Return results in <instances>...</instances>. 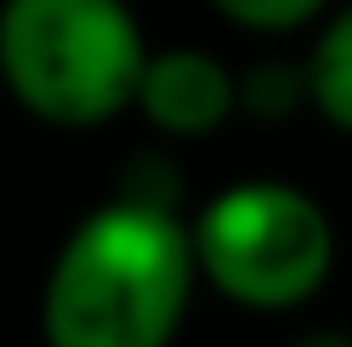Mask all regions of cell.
Here are the masks:
<instances>
[{"mask_svg":"<svg viewBox=\"0 0 352 347\" xmlns=\"http://www.w3.org/2000/svg\"><path fill=\"white\" fill-rule=\"evenodd\" d=\"M283 347H352V330L346 324H312L300 336H289Z\"/></svg>","mask_w":352,"mask_h":347,"instance_id":"cell-8","label":"cell"},{"mask_svg":"<svg viewBox=\"0 0 352 347\" xmlns=\"http://www.w3.org/2000/svg\"><path fill=\"white\" fill-rule=\"evenodd\" d=\"M144 52L127 0H0V87L41 127L93 134L133 116Z\"/></svg>","mask_w":352,"mask_h":347,"instance_id":"cell-2","label":"cell"},{"mask_svg":"<svg viewBox=\"0 0 352 347\" xmlns=\"http://www.w3.org/2000/svg\"><path fill=\"white\" fill-rule=\"evenodd\" d=\"M300 70H306V110L341 139H352V0H335L312 23Z\"/></svg>","mask_w":352,"mask_h":347,"instance_id":"cell-5","label":"cell"},{"mask_svg":"<svg viewBox=\"0 0 352 347\" xmlns=\"http://www.w3.org/2000/svg\"><path fill=\"white\" fill-rule=\"evenodd\" d=\"M133 116L156 139L173 145L214 139L237 116V64L219 58L214 47H197V41L151 47L133 87Z\"/></svg>","mask_w":352,"mask_h":347,"instance_id":"cell-4","label":"cell"},{"mask_svg":"<svg viewBox=\"0 0 352 347\" xmlns=\"http://www.w3.org/2000/svg\"><path fill=\"white\" fill-rule=\"evenodd\" d=\"M306 110V70L300 58H254L237 70V116L248 122H289Z\"/></svg>","mask_w":352,"mask_h":347,"instance_id":"cell-6","label":"cell"},{"mask_svg":"<svg viewBox=\"0 0 352 347\" xmlns=\"http://www.w3.org/2000/svg\"><path fill=\"white\" fill-rule=\"evenodd\" d=\"M185 226L202 289L260 318L312 307L341 260L335 214L318 202V191L277 174H248L208 191Z\"/></svg>","mask_w":352,"mask_h":347,"instance_id":"cell-3","label":"cell"},{"mask_svg":"<svg viewBox=\"0 0 352 347\" xmlns=\"http://www.w3.org/2000/svg\"><path fill=\"white\" fill-rule=\"evenodd\" d=\"M197 289L185 214L116 191L58 238L35 295V330L41 347H173Z\"/></svg>","mask_w":352,"mask_h":347,"instance_id":"cell-1","label":"cell"},{"mask_svg":"<svg viewBox=\"0 0 352 347\" xmlns=\"http://www.w3.org/2000/svg\"><path fill=\"white\" fill-rule=\"evenodd\" d=\"M335 0H208V12L219 23L243 29L254 41H283V35H300L312 29Z\"/></svg>","mask_w":352,"mask_h":347,"instance_id":"cell-7","label":"cell"}]
</instances>
